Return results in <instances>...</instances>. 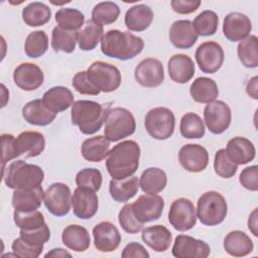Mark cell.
<instances>
[{"label": "cell", "mask_w": 258, "mask_h": 258, "mask_svg": "<svg viewBox=\"0 0 258 258\" xmlns=\"http://www.w3.org/2000/svg\"><path fill=\"white\" fill-rule=\"evenodd\" d=\"M140 147L134 140L122 141L109 151L106 159L108 173L115 179L132 176L139 166Z\"/></svg>", "instance_id": "1"}, {"label": "cell", "mask_w": 258, "mask_h": 258, "mask_svg": "<svg viewBox=\"0 0 258 258\" xmlns=\"http://www.w3.org/2000/svg\"><path fill=\"white\" fill-rule=\"evenodd\" d=\"M144 47L141 37L129 31L110 29L101 39V51L106 56L128 60L138 55Z\"/></svg>", "instance_id": "2"}, {"label": "cell", "mask_w": 258, "mask_h": 258, "mask_svg": "<svg viewBox=\"0 0 258 258\" xmlns=\"http://www.w3.org/2000/svg\"><path fill=\"white\" fill-rule=\"evenodd\" d=\"M110 106L90 100L76 101L72 106V123L79 127L83 134L91 135L103 126Z\"/></svg>", "instance_id": "3"}, {"label": "cell", "mask_w": 258, "mask_h": 258, "mask_svg": "<svg viewBox=\"0 0 258 258\" xmlns=\"http://www.w3.org/2000/svg\"><path fill=\"white\" fill-rule=\"evenodd\" d=\"M2 177L9 188L29 189L41 186L44 172L36 164L27 163L24 160H15L2 168Z\"/></svg>", "instance_id": "4"}, {"label": "cell", "mask_w": 258, "mask_h": 258, "mask_svg": "<svg viewBox=\"0 0 258 258\" xmlns=\"http://www.w3.org/2000/svg\"><path fill=\"white\" fill-rule=\"evenodd\" d=\"M196 211L197 217L202 224L217 226L225 220L228 213V205L220 192L210 190L199 198Z\"/></svg>", "instance_id": "5"}, {"label": "cell", "mask_w": 258, "mask_h": 258, "mask_svg": "<svg viewBox=\"0 0 258 258\" xmlns=\"http://www.w3.org/2000/svg\"><path fill=\"white\" fill-rule=\"evenodd\" d=\"M136 122L133 114L122 107L110 108L105 120V137L112 142L124 139L135 132Z\"/></svg>", "instance_id": "6"}, {"label": "cell", "mask_w": 258, "mask_h": 258, "mask_svg": "<svg viewBox=\"0 0 258 258\" xmlns=\"http://www.w3.org/2000/svg\"><path fill=\"white\" fill-rule=\"evenodd\" d=\"M144 125L147 133L154 139H168L174 131L175 117L173 112L165 107H156L146 113Z\"/></svg>", "instance_id": "7"}, {"label": "cell", "mask_w": 258, "mask_h": 258, "mask_svg": "<svg viewBox=\"0 0 258 258\" xmlns=\"http://www.w3.org/2000/svg\"><path fill=\"white\" fill-rule=\"evenodd\" d=\"M87 75L91 82L104 93L116 91L122 82L119 69L102 60L94 61L87 70Z\"/></svg>", "instance_id": "8"}, {"label": "cell", "mask_w": 258, "mask_h": 258, "mask_svg": "<svg viewBox=\"0 0 258 258\" xmlns=\"http://www.w3.org/2000/svg\"><path fill=\"white\" fill-rule=\"evenodd\" d=\"M43 203L51 215L55 217L68 215L72 207L70 187L62 182L51 183L43 194Z\"/></svg>", "instance_id": "9"}, {"label": "cell", "mask_w": 258, "mask_h": 258, "mask_svg": "<svg viewBox=\"0 0 258 258\" xmlns=\"http://www.w3.org/2000/svg\"><path fill=\"white\" fill-rule=\"evenodd\" d=\"M197 211L192 202L185 198H179L172 202L168 212L170 225L179 232H185L197 224Z\"/></svg>", "instance_id": "10"}, {"label": "cell", "mask_w": 258, "mask_h": 258, "mask_svg": "<svg viewBox=\"0 0 258 258\" xmlns=\"http://www.w3.org/2000/svg\"><path fill=\"white\" fill-rule=\"evenodd\" d=\"M200 70L205 74H215L223 66L225 53L221 44L215 41H206L199 45L195 53Z\"/></svg>", "instance_id": "11"}, {"label": "cell", "mask_w": 258, "mask_h": 258, "mask_svg": "<svg viewBox=\"0 0 258 258\" xmlns=\"http://www.w3.org/2000/svg\"><path fill=\"white\" fill-rule=\"evenodd\" d=\"M204 119L210 132L213 134H222L231 124V109L223 101L210 102L204 109Z\"/></svg>", "instance_id": "12"}, {"label": "cell", "mask_w": 258, "mask_h": 258, "mask_svg": "<svg viewBox=\"0 0 258 258\" xmlns=\"http://www.w3.org/2000/svg\"><path fill=\"white\" fill-rule=\"evenodd\" d=\"M164 209L162 197L156 194H145L140 196L133 204L132 211L141 224L158 220Z\"/></svg>", "instance_id": "13"}, {"label": "cell", "mask_w": 258, "mask_h": 258, "mask_svg": "<svg viewBox=\"0 0 258 258\" xmlns=\"http://www.w3.org/2000/svg\"><path fill=\"white\" fill-rule=\"evenodd\" d=\"M134 78L144 88H156L164 81L163 64L157 58H144L135 68Z\"/></svg>", "instance_id": "14"}, {"label": "cell", "mask_w": 258, "mask_h": 258, "mask_svg": "<svg viewBox=\"0 0 258 258\" xmlns=\"http://www.w3.org/2000/svg\"><path fill=\"white\" fill-rule=\"evenodd\" d=\"M72 206L77 218L89 220L98 212L99 199L96 191L87 187L78 186L72 197Z\"/></svg>", "instance_id": "15"}, {"label": "cell", "mask_w": 258, "mask_h": 258, "mask_svg": "<svg viewBox=\"0 0 258 258\" xmlns=\"http://www.w3.org/2000/svg\"><path fill=\"white\" fill-rule=\"evenodd\" d=\"M171 252L176 258H207L211 249L203 240L187 235H178L174 240Z\"/></svg>", "instance_id": "16"}, {"label": "cell", "mask_w": 258, "mask_h": 258, "mask_svg": "<svg viewBox=\"0 0 258 258\" xmlns=\"http://www.w3.org/2000/svg\"><path fill=\"white\" fill-rule=\"evenodd\" d=\"M94 245L100 252L115 251L121 243V234L117 227L108 221H103L93 228Z\"/></svg>", "instance_id": "17"}, {"label": "cell", "mask_w": 258, "mask_h": 258, "mask_svg": "<svg viewBox=\"0 0 258 258\" xmlns=\"http://www.w3.org/2000/svg\"><path fill=\"white\" fill-rule=\"evenodd\" d=\"M180 165L189 172H201L206 169L209 163V153L200 144H185L178 152Z\"/></svg>", "instance_id": "18"}, {"label": "cell", "mask_w": 258, "mask_h": 258, "mask_svg": "<svg viewBox=\"0 0 258 258\" xmlns=\"http://www.w3.org/2000/svg\"><path fill=\"white\" fill-rule=\"evenodd\" d=\"M252 30L250 18L240 12H231L224 18L223 33L230 41H241L249 36Z\"/></svg>", "instance_id": "19"}, {"label": "cell", "mask_w": 258, "mask_h": 258, "mask_svg": "<svg viewBox=\"0 0 258 258\" xmlns=\"http://www.w3.org/2000/svg\"><path fill=\"white\" fill-rule=\"evenodd\" d=\"M13 81L23 91H34L43 84L44 76L37 64L22 62L14 70Z\"/></svg>", "instance_id": "20"}, {"label": "cell", "mask_w": 258, "mask_h": 258, "mask_svg": "<svg viewBox=\"0 0 258 258\" xmlns=\"http://www.w3.org/2000/svg\"><path fill=\"white\" fill-rule=\"evenodd\" d=\"M198 37L199 35L189 20H176L170 26L169 40L176 48H190L197 42Z\"/></svg>", "instance_id": "21"}, {"label": "cell", "mask_w": 258, "mask_h": 258, "mask_svg": "<svg viewBox=\"0 0 258 258\" xmlns=\"http://www.w3.org/2000/svg\"><path fill=\"white\" fill-rule=\"evenodd\" d=\"M169 78L177 84H185L195 75L196 67L192 59L183 53L172 55L167 64Z\"/></svg>", "instance_id": "22"}, {"label": "cell", "mask_w": 258, "mask_h": 258, "mask_svg": "<svg viewBox=\"0 0 258 258\" xmlns=\"http://www.w3.org/2000/svg\"><path fill=\"white\" fill-rule=\"evenodd\" d=\"M226 152L237 165L249 163L256 155V149L252 141L241 136H236L228 141Z\"/></svg>", "instance_id": "23"}, {"label": "cell", "mask_w": 258, "mask_h": 258, "mask_svg": "<svg viewBox=\"0 0 258 258\" xmlns=\"http://www.w3.org/2000/svg\"><path fill=\"white\" fill-rule=\"evenodd\" d=\"M23 119L35 126H47L52 123L56 117V113L48 110L42 100L35 99L27 102L22 108Z\"/></svg>", "instance_id": "24"}, {"label": "cell", "mask_w": 258, "mask_h": 258, "mask_svg": "<svg viewBox=\"0 0 258 258\" xmlns=\"http://www.w3.org/2000/svg\"><path fill=\"white\" fill-rule=\"evenodd\" d=\"M41 100L48 110L56 114L58 112L68 110L75 103L72 91L61 86H56L48 89L43 94Z\"/></svg>", "instance_id": "25"}, {"label": "cell", "mask_w": 258, "mask_h": 258, "mask_svg": "<svg viewBox=\"0 0 258 258\" xmlns=\"http://www.w3.org/2000/svg\"><path fill=\"white\" fill-rule=\"evenodd\" d=\"M141 238L143 242L155 252L166 251L172 242L171 232L162 225L149 226L143 229Z\"/></svg>", "instance_id": "26"}, {"label": "cell", "mask_w": 258, "mask_h": 258, "mask_svg": "<svg viewBox=\"0 0 258 258\" xmlns=\"http://www.w3.org/2000/svg\"><path fill=\"white\" fill-rule=\"evenodd\" d=\"M153 17V11L149 6L145 4H136L126 11L124 22L129 30L139 32L150 26Z\"/></svg>", "instance_id": "27"}, {"label": "cell", "mask_w": 258, "mask_h": 258, "mask_svg": "<svg viewBox=\"0 0 258 258\" xmlns=\"http://www.w3.org/2000/svg\"><path fill=\"white\" fill-rule=\"evenodd\" d=\"M16 145L20 155L35 157L42 153L45 147V139L42 133L37 131H24L16 137Z\"/></svg>", "instance_id": "28"}, {"label": "cell", "mask_w": 258, "mask_h": 258, "mask_svg": "<svg viewBox=\"0 0 258 258\" xmlns=\"http://www.w3.org/2000/svg\"><path fill=\"white\" fill-rule=\"evenodd\" d=\"M61 241L64 246L76 252H84L91 245V237L88 230L77 224L69 225L63 229Z\"/></svg>", "instance_id": "29"}, {"label": "cell", "mask_w": 258, "mask_h": 258, "mask_svg": "<svg viewBox=\"0 0 258 258\" xmlns=\"http://www.w3.org/2000/svg\"><path fill=\"white\" fill-rule=\"evenodd\" d=\"M41 186L29 189H14L12 195V206L15 211L29 212L37 210L43 200Z\"/></svg>", "instance_id": "30"}, {"label": "cell", "mask_w": 258, "mask_h": 258, "mask_svg": "<svg viewBox=\"0 0 258 258\" xmlns=\"http://www.w3.org/2000/svg\"><path fill=\"white\" fill-rule=\"evenodd\" d=\"M223 245L225 251L234 257L246 256L254 249V244L250 237L239 230L228 233L224 238Z\"/></svg>", "instance_id": "31"}, {"label": "cell", "mask_w": 258, "mask_h": 258, "mask_svg": "<svg viewBox=\"0 0 258 258\" xmlns=\"http://www.w3.org/2000/svg\"><path fill=\"white\" fill-rule=\"evenodd\" d=\"M139 189V180L137 176H129L123 179L112 178L109 182V191L111 198L118 203H125L131 200Z\"/></svg>", "instance_id": "32"}, {"label": "cell", "mask_w": 258, "mask_h": 258, "mask_svg": "<svg viewBox=\"0 0 258 258\" xmlns=\"http://www.w3.org/2000/svg\"><path fill=\"white\" fill-rule=\"evenodd\" d=\"M189 94L194 101L201 104H208L215 101L219 96L217 83L210 78H197L189 87Z\"/></svg>", "instance_id": "33"}, {"label": "cell", "mask_w": 258, "mask_h": 258, "mask_svg": "<svg viewBox=\"0 0 258 258\" xmlns=\"http://www.w3.org/2000/svg\"><path fill=\"white\" fill-rule=\"evenodd\" d=\"M110 141L103 135L87 138L84 140L81 152L83 157L90 162H100L108 155Z\"/></svg>", "instance_id": "34"}, {"label": "cell", "mask_w": 258, "mask_h": 258, "mask_svg": "<svg viewBox=\"0 0 258 258\" xmlns=\"http://www.w3.org/2000/svg\"><path fill=\"white\" fill-rule=\"evenodd\" d=\"M103 32L102 25L94 22L92 19L87 20L77 31V40L80 49L85 51L95 49L104 35Z\"/></svg>", "instance_id": "35"}, {"label": "cell", "mask_w": 258, "mask_h": 258, "mask_svg": "<svg viewBox=\"0 0 258 258\" xmlns=\"http://www.w3.org/2000/svg\"><path fill=\"white\" fill-rule=\"evenodd\" d=\"M166 183V173L158 167L146 168L139 179V186L145 194H158L165 188Z\"/></svg>", "instance_id": "36"}, {"label": "cell", "mask_w": 258, "mask_h": 258, "mask_svg": "<svg viewBox=\"0 0 258 258\" xmlns=\"http://www.w3.org/2000/svg\"><path fill=\"white\" fill-rule=\"evenodd\" d=\"M50 8L42 2H31L22 10V19L24 23L31 27L46 24L50 20Z\"/></svg>", "instance_id": "37"}, {"label": "cell", "mask_w": 258, "mask_h": 258, "mask_svg": "<svg viewBox=\"0 0 258 258\" xmlns=\"http://www.w3.org/2000/svg\"><path fill=\"white\" fill-rule=\"evenodd\" d=\"M237 54L242 64L249 69L258 67V38L249 35L241 40L237 46Z\"/></svg>", "instance_id": "38"}, {"label": "cell", "mask_w": 258, "mask_h": 258, "mask_svg": "<svg viewBox=\"0 0 258 258\" xmlns=\"http://www.w3.org/2000/svg\"><path fill=\"white\" fill-rule=\"evenodd\" d=\"M179 130L181 136L187 139H200L206 132L204 121L198 114L192 112L185 113L181 117Z\"/></svg>", "instance_id": "39"}, {"label": "cell", "mask_w": 258, "mask_h": 258, "mask_svg": "<svg viewBox=\"0 0 258 258\" xmlns=\"http://www.w3.org/2000/svg\"><path fill=\"white\" fill-rule=\"evenodd\" d=\"M77 31H70L55 26L51 32V47L54 51L72 53L77 44Z\"/></svg>", "instance_id": "40"}, {"label": "cell", "mask_w": 258, "mask_h": 258, "mask_svg": "<svg viewBox=\"0 0 258 258\" xmlns=\"http://www.w3.org/2000/svg\"><path fill=\"white\" fill-rule=\"evenodd\" d=\"M55 21L62 29L76 31L85 23V15L75 8H60L55 13Z\"/></svg>", "instance_id": "41"}, {"label": "cell", "mask_w": 258, "mask_h": 258, "mask_svg": "<svg viewBox=\"0 0 258 258\" xmlns=\"http://www.w3.org/2000/svg\"><path fill=\"white\" fill-rule=\"evenodd\" d=\"M48 48V37L43 30L30 32L24 43V51L28 57L37 58L42 56Z\"/></svg>", "instance_id": "42"}, {"label": "cell", "mask_w": 258, "mask_h": 258, "mask_svg": "<svg viewBox=\"0 0 258 258\" xmlns=\"http://www.w3.org/2000/svg\"><path fill=\"white\" fill-rule=\"evenodd\" d=\"M119 15V6L111 1L100 2L92 10V20L102 26L114 23Z\"/></svg>", "instance_id": "43"}, {"label": "cell", "mask_w": 258, "mask_h": 258, "mask_svg": "<svg viewBox=\"0 0 258 258\" xmlns=\"http://www.w3.org/2000/svg\"><path fill=\"white\" fill-rule=\"evenodd\" d=\"M192 26L198 33L202 36L214 35L219 26V17L213 10H204L191 22Z\"/></svg>", "instance_id": "44"}, {"label": "cell", "mask_w": 258, "mask_h": 258, "mask_svg": "<svg viewBox=\"0 0 258 258\" xmlns=\"http://www.w3.org/2000/svg\"><path fill=\"white\" fill-rule=\"evenodd\" d=\"M13 220L18 228L27 230L36 229L45 224L43 214L37 210L29 212L14 211Z\"/></svg>", "instance_id": "45"}, {"label": "cell", "mask_w": 258, "mask_h": 258, "mask_svg": "<svg viewBox=\"0 0 258 258\" xmlns=\"http://www.w3.org/2000/svg\"><path fill=\"white\" fill-rule=\"evenodd\" d=\"M102 173L94 167L81 169L76 175V183L78 186L87 187L94 191H98L102 185Z\"/></svg>", "instance_id": "46"}, {"label": "cell", "mask_w": 258, "mask_h": 258, "mask_svg": "<svg viewBox=\"0 0 258 258\" xmlns=\"http://www.w3.org/2000/svg\"><path fill=\"white\" fill-rule=\"evenodd\" d=\"M214 169L219 176L223 178H230L233 177L237 172L238 165L229 158L226 149L222 148L219 149L215 154Z\"/></svg>", "instance_id": "47"}, {"label": "cell", "mask_w": 258, "mask_h": 258, "mask_svg": "<svg viewBox=\"0 0 258 258\" xmlns=\"http://www.w3.org/2000/svg\"><path fill=\"white\" fill-rule=\"evenodd\" d=\"M118 222L121 228L128 234H136L142 230L143 224L137 221L132 211V204H126L118 214Z\"/></svg>", "instance_id": "48"}, {"label": "cell", "mask_w": 258, "mask_h": 258, "mask_svg": "<svg viewBox=\"0 0 258 258\" xmlns=\"http://www.w3.org/2000/svg\"><path fill=\"white\" fill-rule=\"evenodd\" d=\"M19 236L27 243L35 246L44 245L50 238V231L46 224L36 229H20Z\"/></svg>", "instance_id": "49"}, {"label": "cell", "mask_w": 258, "mask_h": 258, "mask_svg": "<svg viewBox=\"0 0 258 258\" xmlns=\"http://www.w3.org/2000/svg\"><path fill=\"white\" fill-rule=\"evenodd\" d=\"M12 251L16 257L21 258H37L40 256L43 250V245L35 246L31 245L27 242H25L20 236L19 238H16L12 245H11Z\"/></svg>", "instance_id": "50"}, {"label": "cell", "mask_w": 258, "mask_h": 258, "mask_svg": "<svg viewBox=\"0 0 258 258\" xmlns=\"http://www.w3.org/2000/svg\"><path fill=\"white\" fill-rule=\"evenodd\" d=\"M73 87L76 89V91L82 95H91V96H97L100 94V90L91 82V80L88 78L87 71H82L77 73L72 81Z\"/></svg>", "instance_id": "51"}, {"label": "cell", "mask_w": 258, "mask_h": 258, "mask_svg": "<svg viewBox=\"0 0 258 258\" xmlns=\"http://www.w3.org/2000/svg\"><path fill=\"white\" fill-rule=\"evenodd\" d=\"M2 144V168L6 166V163L18 156H20L17 145L16 138L12 134L4 133L1 135Z\"/></svg>", "instance_id": "52"}, {"label": "cell", "mask_w": 258, "mask_h": 258, "mask_svg": "<svg viewBox=\"0 0 258 258\" xmlns=\"http://www.w3.org/2000/svg\"><path fill=\"white\" fill-rule=\"evenodd\" d=\"M239 181L246 189L256 191L258 190V167L251 165L245 167L239 176Z\"/></svg>", "instance_id": "53"}, {"label": "cell", "mask_w": 258, "mask_h": 258, "mask_svg": "<svg viewBox=\"0 0 258 258\" xmlns=\"http://www.w3.org/2000/svg\"><path fill=\"white\" fill-rule=\"evenodd\" d=\"M171 8L178 14H189L195 12L201 5L200 0H172Z\"/></svg>", "instance_id": "54"}, {"label": "cell", "mask_w": 258, "mask_h": 258, "mask_svg": "<svg viewBox=\"0 0 258 258\" xmlns=\"http://www.w3.org/2000/svg\"><path fill=\"white\" fill-rule=\"evenodd\" d=\"M121 256L123 258H131V257L149 258V253L141 244L137 242H131L124 247Z\"/></svg>", "instance_id": "55"}, {"label": "cell", "mask_w": 258, "mask_h": 258, "mask_svg": "<svg viewBox=\"0 0 258 258\" xmlns=\"http://www.w3.org/2000/svg\"><path fill=\"white\" fill-rule=\"evenodd\" d=\"M257 212H258V209H254L253 212L250 214L249 216V219H248V229L251 231V233L257 237L258 236V231H257V228H258V224H257V218H258V215H257Z\"/></svg>", "instance_id": "56"}, {"label": "cell", "mask_w": 258, "mask_h": 258, "mask_svg": "<svg viewBox=\"0 0 258 258\" xmlns=\"http://www.w3.org/2000/svg\"><path fill=\"white\" fill-rule=\"evenodd\" d=\"M257 82H258V77L255 76L252 79L249 80V82L246 85V92L247 94L253 98L254 100L258 99V95H257Z\"/></svg>", "instance_id": "57"}, {"label": "cell", "mask_w": 258, "mask_h": 258, "mask_svg": "<svg viewBox=\"0 0 258 258\" xmlns=\"http://www.w3.org/2000/svg\"><path fill=\"white\" fill-rule=\"evenodd\" d=\"M64 256H68V257H71V253H69L68 251H66L64 249H61V248H54V249H51L49 252H47L44 257L47 258V257H64Z\"/></svg>", "instance_id": "58"}]
</instances>
